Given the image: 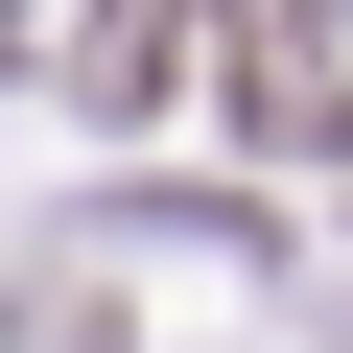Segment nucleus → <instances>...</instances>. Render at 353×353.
Wrapping results in <instances>:
<instances>
[{"instance_id":"f257e3e1","label":"nucleus","mask_w":353,"mask_h":353,"mask_svg":"<svg viewBox=\"0 0 353 353\" xmlns=\"http://www.w3.org/2000/svg\"><path fill=\"white\" fill-rule=\"evenodd\" d=\"M189 71H212V24H189V0H94V24H71V71H48V94H71V118H165V94H189Z\"/></svg>"},{"instance_id":"7ed1b4c3","label":"nucleus","mask_w":353,"mask_h":353,"mask_svg":"<svg viewBox=\"0 0 353 353\" xmlns=\"http://www.w3.org/2000/svg\"><path fill=\"white\" fill-rule=\"evenodd\" d=\"M0 353H118V283L94 259H24V283H0Z\"/></svg>"},{"instance_id":"f03ea898","label":"nucleus","mask_w":353,"mask_h":353,"mask_svg":"<svg viewBox=\"0 0 353 353\" xmlns=\"http://www.w3.org/2000/svg\"><path fill=\"white\" fill-rule=\"evenodd\" d=\"M212 71H236V118H259L283 165H330V141H353V71H330V48H212Z\"/></svg>"}]
</instances>
